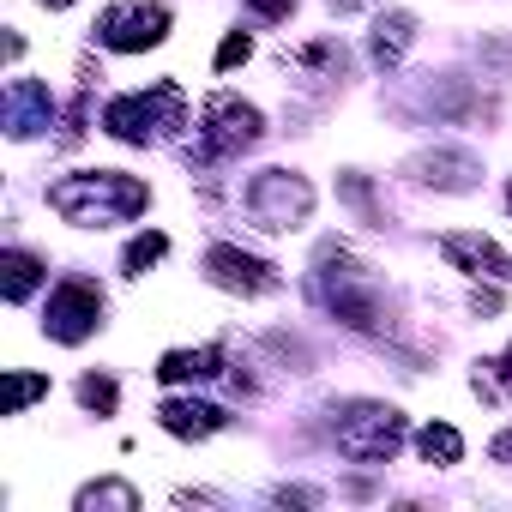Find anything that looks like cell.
Returning <instances> with one entry per match:
<instances>
[{
  "instance_id": "cell-24",
  "label": "cell",
  "mask_w": 512,
  "mask_h": 512,
  "mask_svg": "<svg viewBox=\"0 0 512 512\" xmlns=\"http://www.w3.org/2000/svg\"><path fill=\"white\" fill-rule=\"evenodd\" d=\"M470 302H476V314H500V296H494V290H476Z\"/></svg>"
},
{
  "instance_id": "cell-2",
  "label": "cell",
  "mask_w": 512,
  "mask_h": 512,
  "mask_svg": "<svg viewBox=\"0 0 512 512\" xmlns=\"http://www.w3.org/2000/svg\"><path fill=\"white\" fill-rule=\"evenodd\" d=\"M103 127L121 139V145H151L163 127H187V97L175 79H157L151 91H133V97H115L103 109Z\"/></svg>"
},
{
  "instance_id": "cell-10",
  "label": "cell",
  "mask_w": 512,
  "mask_h": 512,
  "mask_svg": "<svg viewBox=\"0 0 512 512\" xmlns=\"http://www.w3.org/2000/svg\"><path fill=\"white\" fill-rule=\"evenodd\" d=\"M410 175H416L422 187H440V193H464V187L482 175V163H476L470 151H422V157H410Z\"/></svg>"
},
{
  "instance_id": "cell-16",
  "label": "cell",
  "mask_w": 512,
  "mask_h": 512,
  "mask_svg": "<svg viewBox=\"0 0 512 512\" xmlns=\"http://www.w3.org/2000/svg\"><path fill=\"white\" fill-rule=\"evenodd\" d=\"M163 253H169V235L145 229V235H133V241H127V253H121V272H127V278H145V266H157Z\"/></svg>"
},
{
  "instance_id": "cell-23",
  "label": "cell",
  "mask_w": 512,
  "mask_h": 512,
  "mask_svg": "<svg viewBox=\"0 0 512 512\" xmlns=\"http://www.w3.org/2000/svg\"><path fill=\"white\" fill-rule=\"evenodd\" d=\"M482 368H488V374H494V380H500V386H506V392H512V350H506V356H500V362H482Z\"/></svg>"
},
{
  "instance_id": "cell-8",
  "label": "cell",
  "mask_w": 512,
  "mask_h": 512,
  "mask_svg": "<svg viewBox=\"0 0 512 512\" xmlns=\"http://www.w3.org/2000/svg\"><path fill=\"white\" fill-rule=\"evenodd\" d=\"M205 278H211L217 290H241V296L278 290V266L253 260V253H241V247H229V241H217V247L205 253Z\"/></svg>"
},
{
  "instance_id": "cell-13",
  "label": "cell",
  "mask_w": 512,
  "mask_h": 512,
  "mask_svg": "<svg viewBox=\"0 0 512 512\" xmlns=\"http://www.w3.org/2000/svg\"><path fill=\"white\" fill-rule=\"evenodd\" d=\"M410 43H416V19H410V13H386V19L374 25V67L392 73V67L404 61Z\"/></svg>"
},
{
  "instance_id": "cell-19",
  "label": "cell",
  "mask_w": 512,
  "mask_h": 512,
  "mask_svg": "<svg viewBox=\"0 0 512 512\" xmlns=\"http://www.w3.org/2000/svg\"><path fill=\"white\" fill-rule=\"evenodd\" d=\"M49 392V380L43 374H7V416H19L25 404H37Z\"/></svg>"
},
{
  "instance_id": "cell-7",
  "label": "cell",
  "mask_w": 512,
  "mask_h": 512,
  "mask_svg": "<svg viewBox=\"0 0 512 512\" xmlns=\"http://www.w3.org/2000/svg\"><path fill=\"white\" fill-rule=\"evenodd\" d=\"M169 37V7L157 0H121L97 19V43L115 49V55H139V49H157Z\"/></svg>"
},
{
  "instance_id": "cell-6",
  "label": "cell",
  "mask_w": 512,
  "mask_h": 512,
  "mask_svg": "<svg viewBox=\"0 0 512 512\" xmlns=\"http://www.w3.org/2000/svg\"><path fill=\"white\" fill-rule=\"evenodd\" d=\"M97 326H103V290H97V278H79V272L61 278L55 296H49V308H43V332L55 344H85Z\"/></svg>"
},
{
  "instance_id": "cell-1",
  "label": "cell",
  "mask_w": 512,
  "mask_h": 512,
  "mask_svg": "<svg viewBox=\"0 0 512 512\" xmlns=\"http://www.w3.org/2000/svg\"><path fill=\"white\" fill-rule=\"evenodd\" d=\"M49 205L79 223V229H103V223H133L151 205V187L121 175V169H91V175H67L49 187Z\"/></svg>"
},
{
  "instance_id": "cell-18",
  "label": "cell",
  "mask_w": 512,
  "mask_h": 512,
  "mask_svg": "<svg viewBox=\"0 0 512 512\" xmlns=\"http://www.w3.org/2000/svg\"><path fill=\"white\" fill-rule=\"evenodd\" d=\"M338 193H344V205H350L362 223L386 229V217H380V205H374V187H368V175H338Z\"/></svg>"
},
{
  "instance_id": "cell-17",
  "label": "cell",
  "mask_w": 512,
  "mask_h": 512,
  "mask_svg": "<svg viewBox=\"0 0 512 512\" xmlns=\"http://www.w3.org/2000/svg\"><path fill=\"white\" fill-rule=\"evenodd\" d=\"M97 506L133 512V506H139V488H133V482H91V488H79V512H97Z\"/></svg>"
},
{
  "instance_id": "cell-21",
  "label": "cell",
  "mask_w": 512,
  "mask_h": 512,
  "mask_svg": "<svg viewBox=\"0 0 512 512\" xmlns=\"http://www.w3.org/2000/svg\"><path fill=\"white\" fill-rule=\"evenodd\" d=\"M247 55H253V37H247V31H229V37L217 43V73H229V67H241Z\"/></svg>"
},
{
  "instance_id": "cell-14",
  "label": "cell",
  "mask_w": 512,
  "mask_h": 512,
  "mask_svg": "<svg viewBox=\"0 0 512 512\" xmlns=\"http://www.w3.org/2000/svg\"><path fill=\"white\" fill-rule=\"evenodd\" d=\"M0 272H7V302H25V296L43 284V260H37V253H25V247H7V253H0Z\"/></svg>"
},
{
  "instance_id": "cell-26",
  "label": "cell",
  "mask_w": 512,
  "mask_h": 512,
  "mask_svg": "<svg viewBox=\"0 0 512 512\" xmlns=\"http://www.w3.org/2000/svg\"><path fill=\"white\" fill-rule=\"evenodd\" d=\"M43 7H73V0H43Z\"/></svg>"
},
{
  "instance_id": "cell-11",
  "label": "cell",
  "mask_w": 512,
  "mask_h": 512,
  "mask_svg": "<svg viewBox=\"0 0 512 512\" xmlns=\"http://www.w3.org/2000/svg\"><path fill=\"white\" fill-rule=\"evenodd\" d=\"M157 422H163L175 440H211L217 428H229V416H223L217 404H199V398H169V404L157 410Z\"/></svg>"
},
{
  "instance_id": "cell-27",
  "label": "cell",
  "mask_w": 512,
  "mask_h": 512,
  "mask_svg": "<svg viewBox=\"0 0 512 512\" xmlns=\"http://www.w3.org/2000/svg\"><path fill=\"white\" fill-rule=\"evenodd\" d=\"M506 205H512V187H506Z\"/></svg>"
},
{
  "instance_id": "cell-12",
  "label": "cell",
  "mask_w": 512,
  "mask_h": 512,
  "mask_svg": "<svg viewBox=\"0 0 512 512\" xmlns=\"http://www.w3.org/2000/svg\"><path fill=\"white\" fill-rule=\"evenodd\" d=\"M223 368V344H205V350H169L157 362V380L163 386H187V380H211Z\"/></svg>"
},
{
  "instance_id": "cell-25",
  "label": "cell",
  "mask_w": 512,
  "mask_h": 512,
  "mask_svg": "<svg viewBox=\"0 0 512 512\" xmlns=\"http://www.w3.org/2000/svg\"><path fill=\"white\" fill-rule=\"evenodd\" d=\"M494 458H500V464H512V428H506V434L494 440Z\"/></svg>"
},
{
  "instance_id": "cell-3",
  "label": "cell",
  "mask_w": 512,
  "mask_h": 512,
  "mask_svg": "<svg viewBox=\"0 0 512 512\" xmlns=\"http://www.w3.org/2000/svg\"><path fill=\"white\" fill-rule=\"evenodd\" d=\"M241 205H247L253 229H272V235H284V229L308 223V211H314V187H308L302 175H290V169H260V175L247 181Z\"/></svg>"
},
{
  "instance_id": "cell-20",
  "label": "cell",
  "mask_w": 512,
  "mask_h": 512,
  "mask_svg": "<svg viewBox=\"0 0 512 512\" xmlns=\"http://www.w3.org/2000/svg\"><path fill=\"white\" fill-rule=\"evenodd\" d=\"M115 398H121V392H115V380H109V374H85V380H79V404H85V410L109 416V410H115Z\"/></svg>"
},
{
  "instance_id": "cell-4",
  "label": "cell",
  "mask_w": 512,
  "mask_h": 512,
  "mask_svg": "<svg viewBox=\"0 0 512 512\" xmlns=\"http://www.w3.org/2000/svg\"><path fill=\"white\" fill-rule=\"evenodd\" d=\"M260 133H266L260 109H253V103H241L235 91H217V97L205 103L199 151H187V163H211V157H241V151H253V145H260Z\"/></svg>"
},
{
  "instance_id": "cell-5",
  "label": "cell",
  "mask_w": 512,
  "mask_h": 512,
  "mask_svg": "<svg viewBox=\"0 0 512 512\" xmlns=\"http://www.w3.org/2000/svg\"><path fill=\"white\" fill-rule=\"evenodd\" d=\"M338 452L356 458V464H386L398 446H404V416L392 404H350L332 428Z\"/></svg>"
},
{
  "instance_id": "cell-9",
  "label": "cell",
  "mask_w": 512,
  "mask_h": 512,
  "mask_svg": "<svg viewBox=\"0 0 512 512\" xmlns=\"http://www.w3.org/2000/svg\"><path fill=\"white\" fill-rule=\"evenodd\" d=\"M0 115H7V133H13V139H37V133L55 121V97H49V85H37V79H13Z\"/></svg>"
},
{
  "instance_id": "cell-22",
  "label": "cell",
  "mask_w": 512,
  "mask_h": 512,
  "mask_svg": "<svg viewBox=\"0 0 512 512\" xmlns=\"http://www.w3.org/2000/svg\"><path fill=\"white\" fill-rule=\"evenodd\" d=\"M247 13H253V19H290L296 0H247Z\"/></svg>"
},
{
  "instance_id": "cell-15",
  "label": "cell",
  "mask_w": 512,
  "mask_h": 512,
  "mask_svg": "<svg viewBox=\"0 0 512 512\" xmlns=\"http://www.w3.org/2000/svg\"><path fill=\"white\" fill-rule=\"evenodd\" d=\"M416 452H422L428 464H458V458H464V440H458V428H446V422H428V428L416 434Z\"/></svg>"
}]
</instances>
